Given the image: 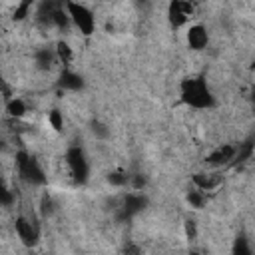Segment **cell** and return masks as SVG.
I'll list each match as a JSON object with an SVG mask.
<instances>
[{
	"mask_svg": "<svg viewBox=\"0 0 255 255\" xmlns=\"http://www.w3.org/2000/svg\"><path fill=\"white\" fill-rule=\"evenodd\" d=\"M58 86L62 92H80L84 86V80L74 68H64L58 74Z\"/></svg>",
	"mask_w": 255,
	"mask_h": 255,
	"instance_id": "7c38bea8",
	"label": "cell"
},
{
	"mask_svg": "<svg viewBox=\"0 0 255 255\" xmlns=\"http://www.w3.org/2000/svg\"><path fill=\"white\" fill-rule=\"evenodd\" d=\"M237 147H239L237 143H217V145H213V149L205 155V165L219 167V169H227V167L235 165Z\"/></svg>",
	"mask_w": 255,
	"mask_h": 255,
	"instance_id": "52a82bcc",
	"label": "cell"
},
{
	"mask_svg": "<svg viewBox=\"0 0 255 255\" xmlns=\"http://www.w3.org/2000/svg\"><path fill=\"white\" fill-rule=\"evenodd\" d=\"M147 205V199L143 195V191H135L131 189L129 193L124 195V203H122V211L126 215H137L139 211H143Z\"/></svg>",
	"mask_w": 255,
	"mask_h": 255,
	"instance_id": "4fadbf2b",
	"label": "cell"
},
{
	"mask_svg": "<svg viewBox=\"0 0 255 255\" xmlns=\"http://www.w3.org/2000/svg\"><path fill=\"white\" fill-rule=\"evenodd\" d=\"M195 2H205V0H195Z\"/></svg>",
	"mask_w": 255,
	"mask_h": 255,
	"instance_id": "44dd1931",
	"label": "cell"
},
{
	"mask_svg": "<svg viewBox=\"0 0 255 255\" xmlns=\"http://www.w3.org/2000/svg\"><path fill=\"white\" fill-rule=\"evenodd\" d=\"M233 251H235V253H249L251 247L245 245V239H243V237H237V239H235V247H233Z\"/></svg>",
	"mask_w": 255,
	"mask_h": 255,
	"instance_id": "ac0fdd59",
	"label": "cell"
},
{
	"mask_svg": "<svg viewBox=\"0 0 255 255\" xmlns=\"http://www.w3.org/2000/svg\"><path fill=\"white\" fill-rule=\"evenodd\" d=\"M14 167H16L18 179L30 187H38V185L48 183V175H46V169L42 167L40 159H36L26 149H18L14 153Z\"/></svg>",
	"mask_w": 255,
	"mask_h": 255,
	"instance_id": "7a4b0ae2",
	"label": "cell"
},
{
	"mask_svg": "<svg viewBox=\"0 0 255 255\" xmlns=\"http://www.w3.org/2000/svg\"><path fill=\"white\" fill-rule=\"evenodd\" d=\"M60 173L74 181V183H84L88 181V175H90V159L84 151L82 145H70L66 151H64V157H62V163H60Z\"/></svg>",
	"mask_w": 255,
	"mask_h": 255,
	"instance_id": "3957f363",
	"label": "cell"
},
{
	"mask_svg": "<svg viewBox=\"0 0 255 255\" xmlns=\"http://www.w3.org/2000/svg\"><path fill=\"white\" fill-rule=\"evenodd\" d=\"M183 231H185V239L193 241V239L197 237V223H195L193 219H185V223H183Z\"/></svg>",
	"mask_w": 255,
	"mask_h": 255,
	"instance_id": "e0dca14e",
	"label": "cell"
},
{
	"mask_svg": "<svg viewBox=\"0 0 255 255\" xmlns=\"http://www.w3.org/2000/svg\"><path fill=\"white\" fill-rule=\"evenodd\" d=\"M14 233H16V237L20 239V243L26 245V247L36 245L38 239H40V229H38V225H36V223L32 221V217L26 215V213H18V215H16V219H14Z\"/></svg>",
	"mask_w": 255,
	"mask_h": 255,
	"instance_id": "9c48e42d",
	"label": "cell"
},
{
	"mask_svg": "<svg viewBox=\"0 0 255 255\" xmlns=\"http://www.w3.org/2000/svg\"><path fill=\"white\" fill-rule=\"evenodd\" d=\"M223 183H225V173L219 167L205 165L203 169L191 173V185L197 187V189H201V191H205V193H209V195L211 193H217L223 187Z\"/></svg>",
	"mask_w": 255,
	"mask_h": 255,
	"instance_id": "8992f818",
	"label": "cell"
},
{
	"mask_svg": "<svg viewBox=\"0 0 255 255\" xmlns=\"http://www.w3.org/2000/svg\"><path fill=\"white\" fill-rule=\"evenodd\" d=\"M251 70L255 72V56H253V60H251Z\"/></svg>",
	"mask_w": 255,
	"mask_h": 255,
	"instance_id": "ffe728a7",
	"label": "cell"
},
{
	"mask_svg": "<svg viewBox=\"0 0 255 255\" xmlns=\"http://www.w3.org/2000/svg\"><path fill=\"white\" fill-rule=\"evenodd\" d=\"M199 12V2L195 0H169L167 2V22L173 30L187 28Z\"/></svg>",
	"mask_w": 255,
	"mask_h": 255,
	"instance_id": "5b68a950",
	"label": "cell"
},
{
	"mask_svg": "<svg viewBox=\"0 0 255 255\" xmlns=\"http://www.w3.org/2000/svg\"><path fill=\"white\" fill-rule=\"evenodd\" d=\"M179 102L195 112H207L217 106V98L203 76H187L179 82Z\"/></svg>",
	"mask_w": 255,
	"mask_h": 255,
	"instance_id": "6da1fadb",
	"label": "cell"
},
{
	"mask_svg": "<svg viewBox=\"0 0 255 255\" xmlns=\"http://www.w3.org/2000/svg\"><path fill=\"white\" fill-rule=\"evenodd\" d=\"M4 114H6L8 120H22L24 122L28 118V114H30V106H28V102L24 98L14 94L8 102H4Z\"/></svg>",
	"mask_w": 255,
	"mask_h": 255,
	"instance_id": "8fae6325",
	"label": "cell"
},
{
	"mask_svg": "<svg viewBox=\"0 0 255 255\" xmlns=\"http://www.w3.org/2000/svg\"><path fill=\"white\" fill-rule=\"evenodd\" d=\"M129 179H131L129 171L124 169V167H114V169H110V171L106 173V181H108L112 187H118V189L129 185Z\"/></svg>",
	"mask_w": 255,
	"mask_h": 255,
	"instance_id": "2e32d148",
	"label": "cell"
},
{
	"mask_svg": "<svg viewBox=\"0 0 255 255\" xmlns=\"http://www.w3.org/2000/svg\"><path fill=\"white\" fill-rule=\"evenodd\" d=\"M54 54H56V60H58L60 70L72 68L74 62H76V50H74V46L70 44L68 38H58L54 42Z\"/></svg>",
	"mask_w": 255,
	"mask_h": 255,
	"instance_id": "30bf717a",
	"label": "cell"
},
{
	"mask_svg": "<svg viewBox=\"0 0 255 255\" xmlns=\"http://www.w3.org/2000/svg\"><path fill=\"white\" fill-rule=\"evenodd\" d=\"M66 10L70 16L72 28H76L80 32V36L90 38L96 34V28H98L96 12L84 0H66Z\"/></svg>",
	"mask_w": 255,
	"mask_h": 255,
	"instance_id": "277c9868",
	"label": "cell"
},
{
	"mask_svg": "<svg viewBox=\"0 0 255 255\" xmlns=\"http://www.w3.org/2000/svg\"><path fill=\"white\" fill-rule=\"evenodd\" d=\"M46 126H48L54 133H64V128H66L64 112H62L60 108H48V110H46Z\"/></svg>",
	"mask_w": 255,
	"mask_h": 255,
	"instance_id": "5bb4252c",
	"label": "cell"
},
{
	"mask_svg": "<svg viewBox=\"0 0 255 255\" xmlns=\"http://www.w3.org/2000/svg\"><path fill=\"white\" fill-rule=\"evenodd\" d=\"M207 201H209V193H205V191H201V189H197V187H193V185H191V189L185 193V203H187L191 209H195V211L205 209Z\"/></svg>",
	"mask_w": 255,
	"mask_h": 255,
	"instance_id": "9a60e30c",
	"label": "cell"
},
{
	"mask_svg": "<svg viewBox=\"0 0 255 255\" xmlns=\"http://www.w3.org/2000/svg\"><path fill=\"white\" fill-rule=\"evenodd\" d=\"M209 30L203 22H191L185 32H183V42H185V48L191 50V52H203L207 50L209 46Z\"/></svg>",
	"mask_w": 255,
	"mask_h": 255,
	"instance_id": "ba28073f",
	"label": "cell"
},
{
	"mask_svg": "<svg viewBox=\"0 0 255 255\" xmlns=\"http://www.w3.org/2000/svg\"><path fill=\"white\" fill-rule=\"evenodd\" d=\"M249 102H251V110H253V114H255V92L251 94V98H249Z\"/></svg>",
	"mask_w": 255,
	"mask_h": 255,
	"instance_id": "d6986e66",
	"label": "cell"
}]
</instances>
